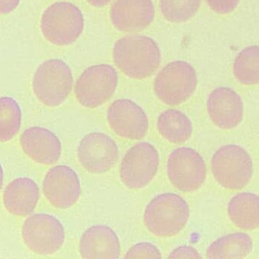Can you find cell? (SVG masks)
<instances>
[{
  "label": "cell",
  "instance_id": "6da1fadb",
  "mask_svg": "<svg viewBox=\"0 0 259 259\" xmlns=\"http://www.w3.org/2000/svg\"><path fill=\"white\" fill-rule=\"evenodd\" d=\"M116 66L130 78L143 79L150 77L161 63L158 44L144 35H129L118 40L113 49Z\"/></svg>",
  "mask_w": 259,
  "mask_h": 259
},
{
  "label": "cell",
  "instance_id": "7a4b0ae2",
  "mask_svg": "<svg viewBox=\"0 0 259 259\" xmlns=\"http://www.w3.org/2000/svg\"><path fill=\"white\" fill-rule=\"evenodd\" d=\"M190 208L181 196L175 193H162L148 204L143 215L146 229L155 237L178 235L187 226Z\"/></svg>",
  "mask_w": 259,
  "mask_h": 259
},
{
  "label": "cell",
  "instance_id": "3957f363",
  "mask_svg": "<svg viewBox=\"0 0 259 259\" xmlns=\"http://www.w3.org/2000/svg\"><path fill=\"white\" fill-rule=\"evenodd\" d=\"M84 27L78 7L69 2H56L47 7L40 19L44 38L53 45L68 46L75 42Z\"/></svg>",
  "mask_w": 259,
  "mask_h": 259
},
{
  "label": "cell",
  "instance_id": "277c9868",
  "mask_svg": "<svg viewBox=\"0 0 259 259\" xmlns=\"http://www.w3.org/2000/svg\"><path fill=\"white\" fill-rule=\"evenodd\" d=\"M73 86L71 68L64 61L51 59L35 71L32 89L36 98L47 106H60L68 98Z\"/></svg>",
  "mask_w": 259,
  "mask_h": 259
},
{
  "label": "cell",
  "instance_id": "5b68a950",
  "mask_svg": "<svg viewBox=\"0 0 259 259\" xmlns=\"http://www.w3.org/2000/svg\"><path fill=\"white\" fill-rule=\"evenodd\" d=\"M211 170L218 183L229 190H240L249 184L253 173L250 155L236 144L222 146L211 158Z\"/></svg>",
  "mask_w": 259,
  "mask_h": 259
},
{
  "label": "cell",
  "instance_id": "8992f818",
  "mask_svg": "<svg viewBox=\"0 0 259 259\" xmlns=\"http://www.w3.org/2000/svg\"><path fill=\"white\" fill-rule=\"evenodd\" d=\"M197 76L194 68L185 61H174L164 67L155 77L154 91L160 101L177 106L194 94Z\"/></svg>",
  "mask_w": 259,
  "mask_h": 259
},
{
  "label": "cell",
  "instance_id": "52a82bcc",
  "mask_svg": "<svg viewBox=\"0 0 259 259\" xmlns=\"http://www.w3.org/2000/svg\"><path fill=\"white\" fill-rule=\"evenodd\" d=\"M118 84V73L112 65H92L83 71L76 82V98L85 107H99L115 94Z\"/></svg>",
  "mask_w": 259,
  "mask_h": 259
},
{
  "label": "cell",
  "instance_id": "ba28073f",
  "mask_svg": "<svg viewBox=\"0 0 259 259\" xmlns=\"http://www.w3.org/2000/svg\"><path fill=\"white\" fill-rule=\"evenodd\" d=\"M21 237L35 254L50 255L57 252L65 242V230L59 219L51 214H35L24 220Z\"/></svg>",
  "mask_w": 259,
  "mask_h": 259
},
{
  "label": "cell",
  "instance_id": "9c48e42d",
  "mask_svg": "<svg viewBox=\"0 0 259 259\" xmlns=\"http://www.w3.org/2000/svg\"><path fill=\"white\" fill-rule=\"evenodd\" d=\"M159 166L158 151L150 143L140 142L127 151L120 167L121 182L130 190H141L155 178Z\"/></svg>",
  "mask_w": 259,
  "mask_h": 259
},
{
  "label": "cell",
  "instance_id": "30bf717a",
  "mask_svg": "<svg viewBox=\"0 0 259 259\" xmlns=\"http://www.w3.org/2000/svg\"><path fill=\"white\" fill-rule=\"evenodd\" d=\"M167 176L172 185L184 193L201 188L206 179V165L202 157L191 147H181L169 155Z\"/></svg>",
  "mask_w": 259,
  "mask_h": 259
},
{
  "label": "cell",
  "instance_id": "8fae6325",
  "mask_svg": "<svg viewBox=\"0 0 259 259\" xmlns=\"http://www.w3.org/2000/svg\"><path fill=\"white\" fill-rule=\"evenodd\" d=\"M77 159L82 167L94 174L110 170L118 162L119 151L115 141L103 132H91L79 143Z\"/></svg>",
  "mask_w": 259,
  "mask_h": 259
},
{
  "label": "cell",
  "instance_id": "7c38bea8",
  "mask_svg": "<svg viewBox=\"0 0 259 259\" xmlns=\"http://www.w3.org/2000/svg\"><path fill=\"white\" fill-rule=\"evenodd\" d=\"M42 192L50 205L59 209H68L74 206L80 198V179L71 167L55 166L44 177Z\"/></svg>",
  "mask_w": 259,
  "mask_h": 259
},
{
  "label": "cell",
  "instance_id": "4fadbf2b",
  "mask_svg": "<svg viewBox=\"0 0 259 259\" xmlns=\"http://www.w3.org/2000/svg\"><path fill=\"white\" fill-rule=\"evenodd\" d=\"M107 120L113 132L126 139H142L149 129L146 113L128 99L114 101L108 109Z\"/></svg>",
  "mask_w": 259,
  "mask_h": 259
},
{
  "label": "cell",
  "instance_id": "5bb4252c",
  "mask_svg": "<svg viewBox=\"0 0 259 259\" xmlns=\"http://www.w3.org/2000/svg\"><path fill=\"white\" fill-rule=\"evenodd\" d=\"M20 144L28 158L42 165L55 164L62 155L59 138L50 129L40 126L25 129L20 137Z\"/></svg>",
  "mask_w": 259,
  "mask_h": 259
},
{
  "label": "cell",
  "instance_id": "9a60e30c",
  "mask_svg": "<svg viewBox=\"0 0 259 259\" xmlns=\"http://www.w3.org/2000/svg\"><path fill=\"white\" fill-rule=\"evenodd\" d=\"M207 109L212 123L222 129H234L243 119V100L231 88L214 90L208 96Z\"/></svg>",
  "mask_w": 259,
  "mask_h": 259
},
{
  "label": "cell",
  "instance_id": "2e32d148",
  "mask_svg": "<svg viewBox=\"0 0 259 259\" xmlns=\"http://www.w3.org/2000/svg\"><path fill=\"white\" fill-rule=\"evenodd\" d=\"M155 7L152 0H117L110 9V19L120 31L138 32L153 21Z\"/></svg>",
  "mask_w": 259,
  "mask_h": 259
},
{
  "label": "cell",
  "instance_id": "e0dca14e",
  "mask_svg": "<svg viewBox=\"0 0 259 259\" xmlns=\"http://www.w3.org/2000/svg\"><path fill=\"white\" fill-rule=\"evenodd\" d=\"M79 252L83 258H119L121 245L112 228L106 225H94L82 235Z\"/></svg>",
  "mask_w": 259,
  "mask_h": 259
},
{
  "label": "cell",
  "instance_id": "ac0fdd59",
  "mask_svg": "<svg viewBox=\"0 0 259 259\" xmlns=\"http://www.w3.org/2000/svg\"><path fill=\"white\" fill-rule=\"evenodd\" d=\"M39 199V187L28 177L14 179L3 192L5 208L12 215L18 217L30 215L36 208Z\"/></svg>",
  "mask_w": 259,
  "mask_h": 259
},
{
  "label": "cell",
  "instance_id": "d6986e66",
  "mask_svg": "<svg viewBox=\"0 0 259 259\" xmlns=\"http://www.w3.org/2000/svg\"><path fill=\"white\" fill-rule=\"evenodd\" d=\"M228 215L234 225L244 231L259 228V196L250 193L236 195L230 201Z\"/></svg>",
  "mask_w": 259,
  "mask_h": 259
},
{
  "label": "cell",
  "instance_id": "ffe728a7",
  "mask_svg": "<svg viewBox=\"0 0 259 259\" xmlns=\"http://www.w3.org/2000/svg\"><path fill=\"white\" fill-rule=\"evenodd\" d=\"M157 129L164 139L172 144H180L190 139L193 127L191 120L184 113L170 109L160 114Z\"/></svg>",
  "mask_w": 259,
  "mask_h": 259
},
{
  "label": "cell",
  "instance_id": "44dd1931",
  "mask_svg": "<svg viewBox=\"0 0 259 259\" xmlns=\"http://www.w3.org/2000/svg\"><path fill=\"white\" fill-rule=\"evenodd\" d=\"M253 243L248 234L235 233L221 237L207 249L208 258H244L250 255Z\"/></svg>",
  "mask_w": 259,
  "mask_h": 259
},
{
  "label": "cell",
  "instance_id": "7402d4cb",
  "mask_svg": "<svg viewBox=\"0 0 259 259\" xmlns=\"http://www.w3.org/2000/svg\"><path fill=\"white\" fill-rule=\"evenodd\" d=\"M233 71L242 85H258L259 46H251L242 50L234 61Z\"/></svg>",
  "mask_w": 259,
  "mask_h": 259
},
{
  "label": "cell",
  "instance_id": "603a6c76",
  "mask_svg": "<svg viewBox=\"0 0 259 259\" xmlns=\"http://www.w3.org/2000/svg\"><path fill=\"white\" fill-rule=\"evenodd\" d=\"M22 112L11 97H0V142L13 139L21 129Z\"/></svg>",
  "mask_w": 259,
  "mask_h": 259
},
{
  "label": "cell",
  "instance_id": "cb8c5ba5",
  "mask_svg": "<svg viewBox=\"0 0 259 259\" xmlns=\"http://www.w3.org/2000/svg\"><path fill=\"white\" fill-rule=\"evenodd\" d=\"M201 0H160V7L167 21L182 23L193 18L200 7Z\"/></svg>",
  "mask_w": 259,
  "mask_h": 259
},
{
  "label": "cell",
  "instance_id": "d4e9b609",
  "mask_svg": "<svg viewBox=\"0 0 259 259\" xmlns=\"http://www.w3.org/2000/svg\"><path fill=\"white\" fill-rule=\"evenodd\" d=\"M125 258H161L159 249L149 243H140L133 246L126 252Z\"/></svg>",
  "mask_w": 259,
  "mask_h": 259
},
{
  "label": "cell",
  "instance_id": "484cf974",
  "mask_svg": "<svg viewBox=\"0 0 259 259\" xmlns=\"http://www.w3.org/2000/svg\"><path fill=\"white\" fill-rule=\"evenodd\" d=\"M211 10L219 14L232 12L238 6L240 0H206Z\"/></svg>",
  "mask_w": 259,
  "mask_h": 259
},
{
  "label": "cell",
  "instance_id": "4316f807",
  "mask_svg": "<svg viewBox=\"0 0 259 259\" xmlns=\"http://www.w3.org/2000/svg\"><path fill=\"white\" fill-rule=\"evenodd\" d=\"M202 255L193 246H182L174 249L168 258H201Z\"/></svg>",
  "mask_w": 259,
  "mask_h": 259
},
{
  "label": "cell",
  "instance_id": "83f0119b",
  "mask_svg": "<svg viewBox=\"0 0 259 259\" xmlns=\"http://www.w3.org/2000/svg\"><path fill=\"white\" fill-rule=\"evenodd\" d=\"M21 0H0V15L12 13L19 6Z\"/></svg>",
  "mask_w": 259,
  "mask_h": 259
},
{
  "label": "cell",
  "instance_id": "f1b7e54d",
  "mask_svg": "<svg viewBox=\"0 0 259 259\" xmlns=\"http://www.w3.org/2000/svg\"><path fill=\"white\" fill-rule=\"evenodd\" d=\"M87 1L94 7L100 8L109 4L112 0H87Z\"/></svg>",
  "mask_w": 259,
  "mask_h": 259
},
{
  "label": "cell",
  "instance_id": "f546056e",
  "mask_svg": "<svg viewBox=\"0 0 259 259\" xmlns=\"http://www.w3.org/2000/svg\"><path fill=\"white\" fill-rule=\"evenodd\" d=\"M3 180H4V170H3V166H2L1 163H0V191H1L2 188H3Z\"/></svg>",
  "mask_w": 259,
  "mask_h": 259
}]
</instances>
